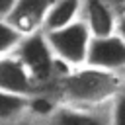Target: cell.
Masks as SVG:
<instances>
[{"instance_id":"30bf717a","label":"cell","mask_w":125,"mask_h":125,"mask_svg":"<svg viewBox=\"0 0 125 125\" xmlns=\"http://www.w3.org/2000/svg\"><path fill=\"white\" fill-rule=\"evenodd\" d=\"M29 102L31 96L12 94L6 90H0V123L10 125L18 121L20 117L29 113Z\"/></svg>"},{"instance_id":"6da1fadb","label":"cell","mask_w":125,"mask_h":125,"mask_svg":"<svg viewBox=\"0 0 125 125\" xmlns=\"http://www.w3.org/2000/svg\"><path fill=\"white\" fill-rule=\"evenodd\" d=\"M125 86L123 72L82 64L68 68L53 86V94L62 104L74 105H105Z\"/></svg>"},{"instance_id":"9a60e30c","label":"cell","mask_w":125,"mask_h":125,"mask_svg":"<svg viewBox=\"0 0 125 125\" xmlns=\"http://www.w3.org/2000/svg\"><path fill=\"white\" fill-rule=\"evenodd\" d=\"M117 33L125 39V8L119 10V20H117Z\"/></svg>"},{"instance_id":"8fae6325","label":"cell","mask_w":125,"mask_h":125,"mask_svg":"<svg viewBox=\"0 0 125 125\" xmlns=\"http://www.w3.org/2000/svg\"><path fill=\"white\" fill-rule=\"evenodd\" d=\"M21 39H23V33L18 31L6 18H0V57L14 53Z\"/></svg>"},{"instance_id":"9c48e42d","label":"cell","mask_w":125,"mask_h":125,"mask_svg":"<svg viewBox=\"0 0 125 125\" xmlns=\"http://www.w3.org/2000/svg\"><path fill=\"white\" fill-rule=\"evenodd\" d=\"M82 10H84V0H55L47 12L43 31L61 29L64 25L74 23L76 20L82 18Z\"/></svg>"},{"instance_id":"52a82bcc","label":"cell","mask_w":125,"mask_h":125,"mask_svg":"<svg viewBox=\"0 0 125 125\" xmlns=\"http://www.w3.org/2000/svg\"><path fill=\"white\" fill-rule=\"evenodd\" d=\"M53 2L55 0H16L6 20L23 35L43 31L45 18Z\"/></svg>"},{"instance_id":"4fadbf2b","label":"cell","mask_w":125,"mask_h":125,"mask_svg":"<svg viewBox=\"0 0 125 125\" xmlns=\"http://www.w3.org/2000/svg\"><path fill=\"white\" fill-rule=\"evenodd\" d=\"M10 125H43V121L27 113V115H23V117H20L18 121H14V123H10Z\"/></svg>"},{"instance_id":"5b68a950","label":"cell","mask_w":125,"mask_h":125,"mask_svg":"<svg viewBox=\"0 0 125 125\" xmlns=\"http://www.w3.org/2000/svg\"><path fill=\"white\" fill-rule=\"evenodd\" d=\"M0 90L21 96H35L43 92V88L16 53L0 57Z\"/></svg>"},{"instance_id":"8992f818","label":"cell","mask_w":125,"mask_h":125,"mask_svg":"<svg viewBox=\"0 0 125 125\" xmlns=\"http://www.w3.org/2000/svg\"><path fill=\"white\" fill-rule=\"evenodd\" d=\"M86 64L113 72H125V39L119 33L92 37Z\"/></svg>"},{"instance_id":"7c38bea8","label":"cell","mask_w":125,"mask_h":125,"mask_svg":"<svg viewBox=\"0 0 125 125\" xmlns=\"http://www.w3.org/2000/svg\"><path fill=\"white\" fill-rule=\"evenodd\" d=\"M109 125H125V86L109 102Z\"/></svg>"},{"instance_id":"e0dca14e","label":"cell","mask_w":125,"mask_h":125,"mask_svg":"<svg viewBox=\"0 0 125 125\" xmlns=\"http://www.w3.org/2000/svg\"><path fill=\"white\" fill-rule=\"evenodd\" d=\"M0 125H4V123H0Z\"/></svg>"},{"instance_id":"277c9868","label":"cell","mask_w":125,"mask_h":125,"mask_svg":"<svg viewBox=\"0 0 125 125\" xmlns=\"http://www.w3.org/2000/svg\"><path fill=\"white\" fill-rule=\"evenodd\" d=\"M41 121L43 125H109V104L74 105L59 102V105Z\"/></svg>"},{"instance_id":"2e32d148","label":"cell","mask_w":125,"mask_h":125,"mask_svg":"<svg viewBox=\"0 0 125 125\" xmlns=\"http://www.w3.org/2000/svg\"><path fill=\"white\" fill-rule=\"evenodd\" d=\"M117 2H119V4H121V6L125 8V0H117Z\"/></svg>"},{"instance_id":"3957f363","label":"cell","mask_w":125,"mask_h":125,"mask_svg":"<svg viewBox=\"0 0 125 125\" xmlns=\"http://www.w3.org/2000/svg\"><path fill=\"white\" fill-rule=\"evenodd\" d=\"M45 35H47V41H49L55 57L66 68H76V66L86 64L90 43H92L94 35L82 18L61 29L45 31Z\"/></svg>"},{"instance_id":"ac0fdd59","label":"cell","mask_w":125,"mask_h":125,"mask_svg":"<svg viewBox=\"0 0 125 125\" xmlns=\"http://www.w3.org/2000/svg\"><path fill=\"white\" fill-rule=\"evenodd\" d=\"M123 76H125V72H123Z\"/></svg>"},{"instance_id":"5bb4252c","label":"cell","mask_w":125,"mask_h":125,"mask_svg":"<svg viewBox=\"0 0 125 125\" xmlns=\"http://www.w3.org/2000/svg\"><path fill=\"white\" fill-rule=\"evenodd\" d=\"M14 2H16V0H0V18H8Z\"/></svg>"},{"instance_id":"7a4b0ae2","label":"cell","mask_w":125,"mask_h":125,"mask_svg":"<svg viewBox=\"0 0 125 125\" xmlns=\"http://www.w3.org/2000/svg\"><path fill=\"white\" fill-rule=\"evenodd\" d=\"M14 53L29 68V72L33 74V78L37 80V84L43 90L53 92L55 82L68 70L55 57V53L47 41L45 31H35V33L23 35V39L20 41V45Z\"/></svg>"},{"instance_id":"ba28073f","label":"cell","mask_w":125,"mask_h":125,"mask_svg":"<svg viewBox=\"0 0 125 125\" xmlns=\"http://www.w3.org/2000/svg\"><path fill=\"white\" fill-rule=\"evenodd\" d=\"M82 20L88 23L94 37L117 33L119 12L109 0H84Z\"/></svg>"}]
</instances>
